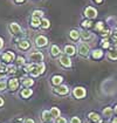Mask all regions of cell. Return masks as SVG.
I'll return each instance as SVG.
<instances>
[{"label": "cell", "instance_id": "14", "mask_svg": "<svg viewBox=\"0 0 117 123\" xmlns=\"http://www.w3.org/2000/svg\"><path fill=\"white\" fill-rule=\"evenodd\" d=\"M103 50L102 49H94L93 52H91V57L93 59H95V60H98V59H101V57H103Z\"/></svg>", "mask_w": 117, "mask_h": 123}, {"label": "cell", "instance_id": "24", "mask_svg": "<svg viewBox=\"0 0 117 123\" xmlns=\"http://www.w3.org/2000/svg\"><path fill=\"white\" fill-rule=\"evenodd\" d=\"M81 25H82V27H83V28H86V29H88V28H91V27H93V21H91V20H90V19L83 20Z\"/></svg>", "mask_w": 117, "mask_h": 123}, {"label": "cell", "instance_id": "36", "mask_svg": "<svg viewBox=\"0 0 117 123\" xmlns=\"http://www.w3.org/2000/svg\"><path fill=\"white\" fill-rule=\"evenodd\" d=\"M7 72V66L4 63H0V73H6Z\"/></svg>", "mask_w": 117, "mask_h": 123}, {"label": "cell", "instance_id": "13", "mask_svg": "<svg viewBox=\"0 0 117 123\" xmlns=\"http://www.w3.org/2000/svg\"><path fill=\"white\" fill-rule=\"evenodd\" d=\"M69 38L71 39V40H74V41H77L78 39L81 38V34H80V32H78L77 29H71L69 32Z\"/></svg>", "mask_w": 117, "mask_h": 123}, {"label": "cell", "instance_id": "31", "mask_svg": "<svg viewBox=\"0 0 117 123\" xmlns=\"http://www.w3.org/2000/svg\"><path fill=\"white\" fill-rule=\"evenodd\" d=\"M7 73H10V74H15V73H17V66H14V65L7 66Z\"/></svg>", "mask_w": 117, "mask_h": 123}, {"label": "cell", "instance_id": "25", "mask_svg": "<svg viewBox=\"0 0 117 123\" xmlns=\"http://www.w3.org/2000/svg\"><path fill=\"white\" fill-rule=\"evenodd\" d=\"M104 28H105V25H104V22H103V21H98V22H96V25H95V29L97 31L98 33H101Z\"/></svg>", "mask_w": 117, "mask_h": 123}, {"label": "cell", "instance_id": "27", "mask_svg": "<svg viewBox=\"0 0 117 123\" xmlns=\"http://www.w3.org/2000/svg\"><path fill=\"white\" fill-rule=\"evenodd\" d=\"M32 17H33V18H39V19H42V17H43V12H42V11H40V10L33 11Z\"/></svg>", "mask_w": 117, "mask_h": 123}, {"label": "cell", "instance_id": "19", "mask_svg": "<svg viewBox=\"0 0 117 123\" xmlns=\"http://www.w3.org/2000/svg\"><path fill=\"white\" fill-rule=\"evenodd\" d=\"M30 26L33 27V28H38L41 26V19L39 18H33L32 17V19H30Z\"/></svg>", "mask_w": 117, "mask_h": 123}, {"label": "cell", "instance_id": "34", "mask_svg": "<svg viewBox=\"0 0 117 123\" xmlns=\"http://www.w3.org/2000/svg\"><path fill=\"white\" fill-rule=\"evenodd\" d=\"M38 66H39L40 74H42V73L45 72V69H46V66H45V63H43V62H40V63H38Z\"/></svg>", "mask_w": 117, "mask_h": 123}, {"label": "cell", "instance_id": "12", "mask_svg": "<svg viewBox=\"0 0 117 123\" xmlns=\"http://www.w3.org/2000/svg\"><path fill=\"white\" fill-rule=\"evenodd\" d=\"M29 47H30V42L27 41V40H21V41H19V43H18V48L22 49V50H27Z\"/></svg>", "mask_w": 117, "mask_h": 123}, {"label": "cell", "instance_id": "35", "mask_svg": "<svg viewBox=\"0 0 117 123\" xmlns=\"http://www.w3.org/2000/svg\"><path fill=\"white\" fill-rule=\"evenodd\" d=\"M55 123H67V120L66 118H63V117H56L55 118Z\"/></svg>", "mask_w": 117, "mask_h": 123}, {"label": "cell", "instance_id": "11", "mask_svg": "<svg viewBox=\"0 0 117 123\" xmlns=\"http://www.w3.org/2000/svg\"><path fill=\"white\" fill-rule=\"evenodd\" d=\"M8 86H10V88H11V90H12V92L17 90V89H18V87H19V80H18V79H15V77L11 79L10 81H8Z\"/></svg>", "mask_w": 117, "mask_h": 123}, {"label": "cell", "instance_id": "48", "mask_svg": "<svg viewBox=\"0 0 117 123\" xmlns=\"http://www.w3.org/2000/svg\"><path fill=\"white\" fill-rule=\"evenodd\" d=\"M116 26H117V22H116Z\"/></svg>", "mask_w": 117, "mask_h": 123}, {"label": "cell", "instance_id": "40", "mask_svg": "<svg viewBox=\"0 0 117 123\" xmlns=\"http://www.w3.org/2000/svg\"><path fill=\"white\" fill-rule=\"evenodd\" d=\"M2 47H4V39L0 38V50L2 49Z\"/></svg>", "mask_w": 117, "mask_h": 123}, {"label": "cell", "instance_id": "43", "mask_svg": "<svg viewBox=\"0 0 117 123\" xmlns=\"http://www.w3.org/2000/svg\"><path fill=\"white\" fill-rule=\"evenodd\" d=\"M111 123H117V117H114V118L111 120Z\"/></svg>", "mask_w": 117, "mask_h": 123}, {"label": "cell", "instance_id": "42", "mask_svg": "<svg viewBox=\"0 0 117 123\" xmlns=\"http://www.w3.org/2000/svg\"><path fill=\"white\" fill-rule=\"evenodd\" d=\"M4 103H5V101H4V98L0 96V107H2V105H4Z\"/></svg>", "mask_w": 117, "mask_h": 123}, {"label": "cell", "instance_id": "37", "mask_svg": "<svg viewBox=\"0 0 117 123\" xmlns=\"http://www.w3.org/2000/svg\"><path fill=\"white\" fill-rule=\"evenodd\" d=\"M6 87H7V83H6L5 81H0V92L5 90V89H6Z\"/></svg>", "mask_w": 117, "mask_h": 123}, {"label": "cell", "instance_id": "17", "mask_svg": "<svg viewBox=\"0 0 117 123\" xmlns=\"http://www.w3.org/2000/svg\"><path fill=\"white\" fill-rule=\"evenodd\" d=\"M88 117L93 121V122H95V123H101V117H99V115L96 113H89V115H88Z\"/></svg>", "mask_w": 117, "mask_h": 123}, {"label": "cell", "instance_id": "20", "mask_svg": "<svg viewBox=\"0 0 117 123\" xmlns=\"http://www.w3.org/2000/svg\"><path fill=\"white\" fill-rule=\"evenodd\" d=\"M80 34H81V38L83 39V40H90V39L93 38V34L87 31V29H84V31H81L80 32Z\"/></svg>", "mask_w": 117, "mask_h": 123}, {"label": "cell", "instance_id": "9", "mask_svg": "<svg viewBox=\"0 0 117 123\" xmlns=\"http://www.w3.org/2000/svg\"><path fill=\"white\" fill-rule=\"evenodd\" d=\"M54 92L58 95H67L69 93V89L67 86H63V85H60L58 86V88L56 89H54Z\"/></svg>", "mask_w": 117, "mask_h": 123}, {"label": "cell", "instance_id": "47", "mask_svg": "<svg viewBox=\"0 0 117 123\" xmlns=\"http://www.w3.org/2000/svg\"><path fill=\"white\" fill-rule=\"evenodd\" d=\"M4 77V75H2V73H0V79H2Z\"/></svg>", "mask_w": 117, "mask_h": 123}, {"label": "cell", "instance_id": "6", "mask_svg": "<svg viewBox=\"0 0 117 123\" xmlns=\"http://www.w3.org/2000/svg\"><path fill=\"white\" fill-rule=\"evenodd\" d=\"M58 61H60V63H61L62 66L66 67V68H69V67H71V60H70L69 55H67V54L60 55V57H58Z\"/></svg>", "mask_w": 117, "mask_h": 123}, {"label": "cell", "instance_id": "30", "mask_svg": "<svg viewBox=\"0 0 117 123\" xmlns=\"http://www.w3.org/2000/svg\"><path fill=\"white\" fill-rule=\"evenodd\" d=\"M99 34H101V37H102V38H108V37L111 34V31H110L109 28H104L101 33H99Z\"/></svg>", "mask_w": 117, "mask_h": 123}, {"label": "cell", "instance_id": "39", "mask_svg": "<svg viewBox=\"0 0 117 123\" xmlns=\"http://www.w3.org/2000/svg\"><path fill=\"white\" fill-rule=\"evenodd\" d=\"M111 40H112V41H116L117 40V32L111 33Z\"/></svg>", "mask_w": 117, "mask_h": 123}, {"label": "cell", "instance_id": "33", "mask_svg": "<svg viewBox=\"0 0 117 123\" xmlns=\"http://www.w3.org/2000/svg\"><path fill=\"white\" fill-rule=\"evenodd\" d=\"M17 62H18L19 65H22V66H25V65H26V60H25V57H22V56L17 57Z\"/></svg>", "mask_w": 117, "mask_h": 123}, {"label": "cell", "instance_id": "5", "mask_svg": "<svg viewBox=\"0 0 117 123\" xmlns=\"http://www.w3.org/2000/svg\"><path fill=\"white\" fill-rule=\"evenodd\" d=\"M8 29L12 34L14 35H19V34H22V28L20 27L17 22H11L8 25Z\"/></svg>", "mask_w": 117, "mask_h": 123}, {"label": "cell", "instance_id": "29", "mask_svg": "<svg viewBox=\"0 0 117 123\" xmlns=\"http://www.w3.org/2000/svg\"><path fill=\"white\" fill-rule=\"evenodd\" d=\"M50 111H48V110H43L42 111V120L43 121H49L50 120Z\"/></svg>", "mask_w": 117, "mask_h": 123}, {"label": "cell", "instance_id": "15", "mask_svg": "<svg viewBox=\"0 0 117 123\" xmlns=\"http://www.w3.org/2000/svg\"><path fill=\"white\" fill-rule=\"evenodd\" d=\"M50 54H52V56H54V57L58 56V55L61 54L60 47H58V46H56V45H53V46L50 47Z\"/></svg>", "mask_w": 117, "mask_h": 123}, {"label": "cell", "instance_id": "38", "mask_svg": "<svg viewBox=\"0 0 117 123\" xmlns=\"http://www.w3.org/2000/svg\"><path fill=\"white\" fill-rule=\"evenodd\" d=\"M70 123H81V120H80V117H77V116H74V117H71Z\"/></svg>", "mask_w": 117, "mask_h": 123}, {"label": "cell", "instance_id": "22", "mask_svg": "<svg viewBox=\"0 0 117 123\" xmlns=\"http://www.w3.org/2000/svg\"><path fill=\"white\" fill-rule=\"evenodd\" d=\"M22 85L25 86V87L30 88L32 86L34 85V80H33V79H30V77H25V79H23V81H22Z\"/></svg>", "mask_w": 117, "mask_h": 123}, {"label": "cell", "instance_id": "8", "mask_svg": "<svg viewBox=\"0 0 117 123\" xmlns=\"http://www.w3.org/2000/svg\"><path fill=\"white\" fill-rule=\"evenodd\" d=\"M0 57H1V60H2V61H5V62L10 63V62H12V61L14 60L15 55H14V53H13V52H5V53H2V54L0 55Z\"/></svg>", "mask_w": 117, "mask_h": 123}, {"label": "cell", "instance_id": "18", "mask_svg": "<svg viewBox=\"0 0 117 123\" xmlns=\"http://www.w3.org/2000/svg\"><path fill=\"white\" fill-rule=\"evenodd\" d=\"M62 81H63V77L62 76H60V75H55V76H53L52 77V83L54 86H60L61 83H62Z\"/></svg>", "mask_w": 117, "mask_h": 123}, {"label": "cell", "instance_id": "2", "mask_svg": "<svg viewBox=\"0 0 117 123\" xmlns=\"http://www.w3.org/2000/svg\"><path fill=\"white\" fill-rule=\"evenodd\" d=\"M77 52L81 56L87 57L89 55V52H90V46L88 43H86V42H81L77 47Z\"/></svg>", "mask_w": 117, "mask_h": 123}, {"label": "cell", "instance_id": "3", "mask_svg": "<svg viewBox=\"0 0 117 123\" xmlns=\"http://www.w3.org/2000/svg\"><path fill=\"white\" fill-rule=\"evenodd\" d=\"M84 17L90 20L95 19L97 17V10L94 8L93 6H88V7H86V10H84Z\"/></svg>", "mask_w": 117, "mask_h": 123}, {"label": "cell", "instance_id": "41", "mask_svg": "<svg viewBox=\"0 0 117 123\" xmlns=\"http://www.w3.org/2000/svg\"><path fill=\"white\" fill-rule=\"evenodd\" d=\"M25 123H35V122H34V120H32V118H27V120L25 121Z\"/></svg>", "mask_w": 117, "mask_h": 123}, {"label": "cell", "instance_id": "4", "mask_svg": "<svg viewBox=\"0 0 117 123\" xmlns=\"http://www.w3.org/2000/svg\"><path fill=\"white\" fill-rule=\"evenodd\" d=\"M35 46L39 48H42V47H46L48 45V39L46 38L45 35H38L35 38Z\"/></svg>", "mask_w": 117, "mask_h": 123}, {"label": "cell", "instance_id": "46", "mask_svg": "<svg viewBox=\"0 0 117 123\" xmlns=\"http://www.w3.org/2000/svg\"><path fill=\"white\" fill-rule=\"evenodd\" d=\"M115 113L117 114V104H116V105H115Z\"/></svg>", "mask_w": 117, "mask_h": 123}, {"label": "cell", "instance_id": "28", "mask_svg": "<svg viewBox=\"0 0 117 123\" xmlns=\"http://www.w3.org/2000/svg\"><path fill=\"white\" fill-rule=\"evenodd\" d=\"M114 113V110H112V108H110V107H107V108H104L103 109V115L105 116V117H110L111 115Z\"/></svg>", "mask_w": 117, "mask_h": 123}, {"label": "cell", "instance_id": "45", "mask_svg": "<svg viewBox=\"0 0 117 123\" xmlns=\"http://www.w3.org/2000/svg\"><path fill=\"white\" fill-rule=\"evenodd\" d=\"M94 1H95V2H96V4H101V2H102V1H103V0H94Z\"/></svg>", "mask_w": 117, "mask_h": 123}, {"label": "cell", "instance_id": "23", "mask_svg": "<svg viewBox=\"0 0 117 123\" xmlns=\"http://www.w3.org/2000/svg\"><path fill=\"white\" fill-rule=\"evenodd\" d=\"M42 29H48L50 27V22H49L48 19H45V18H42L41 19V26H40Z\"/></svg>", "mask_w": 117, "mask_h": 123}, {"label": "cell", "instance_id": "32", "mask_svg": "<svg viewBox=\"0 0 117 123\" xmlns=\"http://www.w3.org/2000/svg\"><path fill=\"white\" fill-rule=\"evenodd\" d=\"M101 45H102V48H109V47H110V42H109L108 38H103V39H102Z\"/></svg>", "mask_w": 117, "mask_h": 123}, {"label": "cell", "instance_id": "7", "mask_svg": "<svg viewBox=\"0 0 117 123\" xmlns=\"http://www.w3.org/2000/svg\"><path fill=\"white\" fill-rule=\"evenodd\" d=\"M73 95H74L76 98H83V97L87 95V92H86V89H84L83 87H76V88H74V90H73Z\"/></svg>", "mask_w": 117, "mask_h": 123}, {"label": "cell", "instance_id": "44", "mask_svg": "<svg viewBox=\"0 0 117 123\" xmlns=\"http://www.w3.org/2000/svg\"><path fill=\"white\" fill-rule=\"evenodd\" d=\"M15 2H18V4H21V2H25V0H14Z\"/></svg>", "mask_w": 117, "mask_h": 123}, {"label": "cell", "instance_id": "16", "mask_svg": "<svg viewBox=\"0 0 117 123\" xmlns=\"http://www.w3.org/2000/svg\"><path fill=\"white\" fill-rule=\"evenodd\" d=\"M108 59L110 60H117V47L115 48H111L109 52H108Z\"/></svg>", "mask_w": 117, "mask_h": 123}, {"label": "cell", "instance_id": "10", "mask_svg": "<svg viewBox=\"0 0 117 123\" xmlns=\"http://www.w3.org/2000/svg\"><path fill=\"white\" fill-rule=\"evenodd\" d=\"M76 53V48L73 45H66L64 46V54H67L69 56H73Z\"/></svg>", "mask_w": 117, "mask_h": 123}, {"label": "cell", "instance_id": "26", "mask_svg": "<svg viewBox=\"0 0 117 123\" xmlns=\"http://www.w3.org/2000/svg\"><path fill=\"white\" fill-rule=\"evenodd\" d=\"M60 109L58 108H56V107H53L52 109H50V115H52V117H58L60 116Z\"/></svg>", "mask_w": 117, "mask_h": 123}, {"label": "cell", "instance_id": "1", "mask_svg": "<svg viewBox=\"0 0 117 123\" xmlns=\"http://www.w3.org/2000/svg\"><path fill=\"white\" fill-rule=\"evenodd\" d=\"M29 61H32L33 63H40V62H43V54L41 53V52H32V53H29L28 55H27Z\"/></svg>", "mask_w": 117, "mask_h": 123}, {"label": "cell", "instance_id": "21", "mask_svg": "<svg viewBox=\"0 0 117 123\" xmlns=\"http://www.w3.org/2000/svg\"><path fill=\"white\" fill-rule=\"evenodd\" d=\"M32 94H33V90L30 89V88H26V89H23L22 92H21V96L23 97V98H27V97H30L32 96Z\"/></svg>", "mask_w": 117, "mask_h": 123}]
</instances>
